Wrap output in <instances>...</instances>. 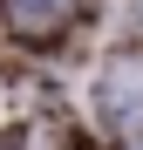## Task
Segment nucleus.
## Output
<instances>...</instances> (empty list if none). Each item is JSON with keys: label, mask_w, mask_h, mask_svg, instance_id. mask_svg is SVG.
<instances>
[{"label": "nucleus", "mask_w": 143, "mask_h": 150, "mask_svg": "<svg viewBox=\"0 0 143 150\" xmlns=\"http://www.w3.org/2000/svg\"><path fill=\"white\" fill-rule=\"evenodd\" d=\"M95 109H102V123H136V116H143V62L102 68V82H95Z\"/></svg>", "instance_id": "nucleus-1"}, {"label": "nucleus", "mask_w": 143, "mask_h": 150, "mask_svg": "<svg viewBox=\"0 0 143 150\" xmlns=\"http://www.w3.org/2000/svg\"><path fill=\"white\" fill-rule=\"evenodd\" d=\"M0 14H7V28L48 41V34H61L68 21H75V0H0Z\"/></svg>", "instance_id": "nucleus-2"}]
</instances>
